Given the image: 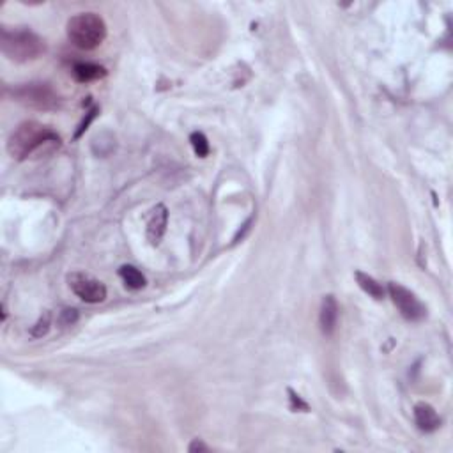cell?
<instances>
[{"label": "cell", "mask_w": 453, "mask_h": 453, "mask_svg": "<svg viewBox=\"0 0 453 453\" xmlns=\"http://www.w3.org/2000/svg\"><path fill=\"white\" fill-rule=\"evenodd\" d=\"M60 145V137L48 126L41 124L37 120H25L9 135L8 153L12 160L24 161L33 156L43 145Z\"/></svg>", "instance_id": "obj_1"}, {"label": "cell", "mask_w": 453, "mask_h": 453, "mask_svg": "<svg viewBox=\"0 0 453 453\" xmlns=\"http://www.w3.org/2000/svg\"><path fill=\"white\" fill-rule=\"evenodd\" d=\"M50 326H52V313L46 310V312H43V315L37 319L36 324L30 328V337L33 338H43L48 335L50 331Z\"/></svg>", "instance_id": "obj_13"}, {"label": "cell", "mask_w": 453, "mask_h": 453, "mask_svg": "<svg viewBox=\"0 0 453 453\" xmlns=\"http://www.w3.org/2000/svg\"><path fill=\"white\" fill-rule=\"evenodd\" d=\"M96 112H98V109H93V110H91V112L87 113V119H84V122H82V124H80V128H78V131L75 133V138H80L82 133H84L85 129H87V126L91 124V122H93L94 117H96Z\"/></svg>", "instance_id": "obj_17"}, {"label": "cell", "mask_w": 453, "mask_h": 453, "mask_svg": "<svg viewBox=\"0 0 453 453\" xmlns=\"http://www.w3.org/2000/svg\"><path fill=\"white\" fill-rule=\"evenodd\" d=\"M388 293L389 297L394 299V305L397 306L405 321L420 322L427 317L425 305L418 299L416 294L411 293L409 289H405L404 285L397 284V281H389Z\"/></svg>", "instance_id": "obj_5"}, {"label": "cell", "mask_w": 453, "mask_h": 453, "mask_svg": "<svg viewBox=\"0 0 453 453\" xmlns=\"http://www.w3.org/2000/svg\"><path fill=\"white\" fill-rule=\"evenodd\" d=\"M66 33L77 48L94 50L107 37V24L96 12H78L68 20Z\"/></svg>", "instance_id": "obj_3"}, {"label": "cell", "mask_w": 453, "mask_h": 453, "mask_svg": "<svg viewBox=\"0 0 453 453\" xmlns=\"http://www.w3.org/2000/svg\"><path fill=\"white\" fill-rule=\"evenodd\" d=\"M68 284L69 289L85 303L96 305V303H103L107 299V287L91 275L80 273V271L71 273L68 275Z\"/></svg>", "instance_id": "obj_6"}, {"label": "cell", "mask_w": 453, "mask_h": 453, "mask_svg": "<svg viewBox=\"0 0 453 453\" xmlns=\"http://www.w3.org/2000/svg\"><path fill=\"white\" fill-rule=\"evenodd\" d=\"M289 395H290V400H293V407H294V409L308 411V404H306V402L301 400L299 395H296V391H293V389H289Z\"/></svg>", "instance_id": "obj_16"}, {"label": "cell", "mask_w": 453, "mask_h": 453, "mask_svg": "<svg viewBox=\"0 0 453 453\" xmlns=\"http://www.w3.org/2000/svg\"><path fill=\"white\" fill-rule=\"evenodd\" d=\"M12 98L18 103L30 107L36 110H57L60 109V96L55 93V89L44 82H30L21 84L12 89Z\"/></svg>", "instance_id": "obj_4"}, {"label": "cell", "mask_w": 453, "mask_h": 453, "mask_svg": "<svg viewBox=\"0 0 453 453\" xmlns=\"http://www.w3.org/2000/svg\"><path fill=\"white\" fill-rule=\"evenodd\" d=\"M413 414L418 429L421 432H436L441 427V418H439V414H437V411L434 409L432 405L427 404V402H418L414 405Z\"/></svg>", "instance_id": "obj_9"}, {"label": "cell", "mask_w": 453, "mask_h": 453, "mask_svg": "<svg viewBox=\"0 0 453 453\" xmlns=\"http://www.w3.org/2000/svg\"><path fill=\"white\" fill-rule=\"evenodd\" d=\"M167 223H169V211L163 204H158L153 207L147 220V239L153 246H158L167 232Z\"/></svg>", "instance_id": "obj_7"}, {"label": "cell", "mask_w": 453, "mask_h": 453, "mask_svg": "<svg viewBox=\"0 0 453 453\" xmlns=\"http://www.w3.org/2000/svg\"><path fill=\"white\" fill-rule=\"evenodd\" d=\"M188 452L189 453H198V452H209L207 446L204 445V443L201 441V439H193L192 445L188 446Z\"/></svg>", "instance_id": "obj_18"}, {"label": "cell", "mask_w": 453, "mask_h": 453, "mask_svg": "<svg viewBox=\"0 0 453 453\" xmlns=\"http://www.w3.org/2000/svg\"><path fill=\"white\" fill-rule=\"evenodd\" d=\"M189 144H192L193 151H195V154H197L198 158H205L209 154V142L204 133L193 131L192 135H189Z\"/></svg>", "instance_id": "obj_14"}, {"label": "cell", "mask_w": 453, "mask_h": 453, "mask_svg": "<svg viewBox=\"0 0 453 453\" xmlns=\"http://www.w3.org/2000/svg\"><path fill=\"white\" fill-rule=\"evenodd\" d=\"M119 277L122 278L126 287H129V289L133 290H140L147 285V280H145V277L142 275V271H138L135 266H129V264L122 266V268L119 269Z\"/></svg>", "instance_id": "obj_12"}, {"label": "cell", "mask_w": 453, "mask_h": 453, "mask_svg": "<svg viewBox=\"0 0 453 453\" xmlns=\"http://www.w3.org/2000/svg\"><path fill=\"white\" fill-rule=\"evenodd\" d=\"M78 321V310L77 308H64L59 313V324L60 326H73Z\"/></svg>", "instance_id": "obj_15"}, {"label": "cell", "mask_w": 453, "mask_h": 453, "mask_svg": "<svg viewBox=\"0 0 453 453\" xmlns=\"http://www.w3.org/2000/svg\"><path fill=\"white\" fill-rule=\"evenodd\" d=\"M0 48L12 62H30L46 52V43L41 36L27 27H2Z\"/></svg>", "instance_id": "obj_2"}, {"label": "cell", "mask_w": 453, "mask_h": 453, "mask_svg": "<svg viewBox=\"0 0 453 453\" xmlns=\"http://www.w3.org/2000/svg\"><path fill=\"white\" fill-rule=\"evenodd\" d=\"M73 78L80 84H89V82L100 80L107 75V69L103 66L93 64V62H77L71 69Z\"/></svg>", "instance_id": "obj_10"}, {"label": "cell", "mask_w": 453, "mask_h": 453, "mask_svg": "<svg viewBox=\"0 0 453 453\" xmlns=\"http://www.w3.org/2000/svg\"><path fill=\"white\" fill-rule=\"evenodd\" d=\"M319 326H321L322 335L331 337L337 331L338 326V303L333 294H326L321 301V310H319Z\"/></svg>", "instance_id": "obj_8"}, {"label": "cell", "mask_w": 453, "mask_h": 453, "mask_svg": "<svg viewBox=\"0 0 453 453\" xmlns=\"http://www.w3.org/2000/svg\"><path fill=\"white\" fill-rule=\"evenodd\" d=\"M354 278H356L358 285H360L363 293H367L370 297H373V299H385V294H386L385 287H382L376 278L363 273V271H356V273H354Z\"/></svg>", "instance_id": "obj_11"}]
</instances>
